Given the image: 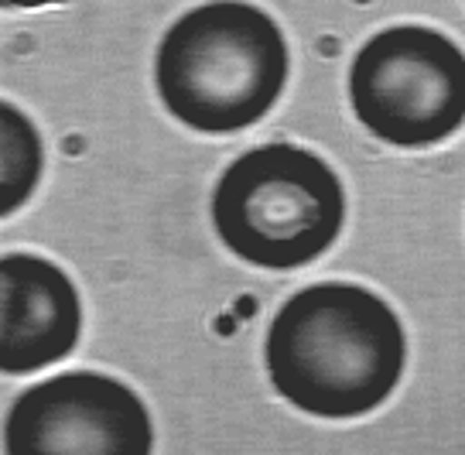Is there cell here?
<instances>
[{
    "mask_svg": "<svg viewBox=\"0 0 465 455\" xmlns=\"http://www.w3.org/2000/svg\"><path fill=\"white\" fill-rule=\"evenodd\" d=\"M346 223V192L329 162L298 144L240 154L213 192L219 240L253 267L294 271L319 261Z\"/></svg>",
    "mask_w": 465,
    "mask_h": 455,
    "instance_id": "obj_3",
    "label": "cell"
},
{
    "mask_svg": "<svg viewBox=\"0 0 465 455\" xmlns=\"http://www.w3.org/2000/svg\"><path fill=\"white\" fill-rule=\"evenodd\" d=\"M4 7H45V4H58V0H0Z\"/></svg>",
    "mask_w": 465,
    "mask_h": 455,
    "instance_id": "obj_8",
    "label": "cell"
},
{
    "mask_svg": "<svg viewBox=\"0 0 465 455\" xmlns=\"http://www.w3.org/2000/svg\"><path fill=\"white\" fill-rule=\"evenodd\" d=\"M154 428L144 401L103 373H58L7 411V455H147Z\"/></svg>",
    "mask_w": 465,
    "mask_h": 455,
    "instance_id": "obj_5",
    "label": "cell"
},
{
    "mask_svg": "<svg viewBox=\"0 0 465 455\" xmlns=\"http://www.w3.org/2000/svg\"><path fill=\"white\" fill-rule=\"evenodd\" d=\"M42 175L38 131L15 104L0 106V213L11 216L28 199Z\"/></svg>",
    "mask_w": 465,
    "mask_h": 455,
    "instance_id": "obj_7",
    "label": "cell"
},
{
    "mask_svg": "<svg viewBox=\"0 0 465 455\" xmlns=\"http://www.w3.org/2000/svg\"><path fill=\"white\" fill-rule=\"evenodd\" d=\"M288 69V42L274 17L247 0H213L164 31L154 86L178 124L232 134L274 110Z\"/></svg>",
    "mask_w": 465,
    "mask_h": 455,
    "instance_id": "obj_2",
    "label": "cell"
},
{
    "mask_svg": "<svg viewBox=\"0 0 465 455\" xmlns=\"http://www.w3.org/2000/svg\"><path fill=\"white\" fill-rule=\"evenodd\" d=\"M83 332L69 274L38 253L0 257V370L35 373L65 360Z\"/></svg>",
    "mask_w": 465,
    "mask_h": 455,
    "instance_id": "obj_6",
    "label": "cell"
},
{
    "mask_svg": "<svg viewBox=\"0 0 465 455\" xmlns=\"http://www.w3.org/2000/svg\"><path fill=\"white\" fill-rule=\"evenodd\" d=\"M349 104L387 144H441L465 124V52L424 25L377 31L349 65Z\"/></svg>",
    "mask_w": 465,
    "mask_h": 455,
    "instance_id": "obj_4",
    "label": "cell"
},
{
    "mask_svg": "<svg viewBox=\"0 0 465 455\" xmlns=\"http://www.w3.org/2000/svg\"><path fill=\"white\" fill-rule=\"evenodd\" d=\"M274 391L315 418L377 411L404 377L407 336L370 288L325 281L291 294L263 339Z\"/></svg>",
    "mask_w": 465,
    "mask_h": 455,
    "instance_id": "obj_1",
    "label": "cell"
}]
</instances>
